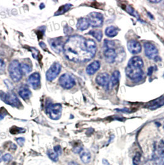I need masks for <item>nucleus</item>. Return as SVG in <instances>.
<instances>
[{
    "instance_id": "nucleus-1",
    "label": "nucleus",
    "mask_w": 164,
    "mask_h": 165,
    "mask_svg": "<svg viewBox=\"0 0 164 165\" xmlns=\"http://www.w3.org/2000/svg\"><path fill=\"white\" fill-rule=\"evenodd\" d=\"M96 51L97 46L94 40L78 35L70 36L63 48L65 56L75 63H85L91 60Z\"/></svg>"
},
{
    "instance_id": "nucleus-2",
    "label": "nucleus",
    "mask_w": 164,
    "mask_h": 165,
    "mask_svg": "<svg viewBox=\"0 0 164 165\" xmlns=\"http://www.w3.org/2000/svg\"><path fill=\"white\" fill-rule=\"evenodd\" d=\"M143 66V61L141 57L134 56L132 58L125 69L127 75L132 80H140L144 75V72L142 70Z\"/></svg>"
},
{
    "instance_id": "nucleus-3",
    "label": "nucleus",
    "mask_w": 164,
    "mask_h": 165,
    "mask_svg": "<svg viewBox=\"0 0 164 165\" xmlns=\"http://www.w3.org/2000/svg\"><path fill=\"white\" fill-rule=\"evenodd\" d=\"M9 73L11 78L14 82L19 81L22 77V72L19 62L17 60H13L9 66Z\"/></svg>"
},
{
    "instance_id": "nucleus-4",
    "label": "nucleus",
    "mask_w": 164,
    "mask_h": 165,
    "mask_svg": "<svg viewBox=\"0 0 164 165\" xmlns=\"http://www.w3.org/2000/svg\"><path fill=\"white\" fill-rule=\"evenodd\" d=\"M47 113L49 118L58 120L61 116L62 106L60 104H50L47 107Z\"/></svg>"
},
{
    "instance_id": "nucleus-5",
    "label": "nucleus",
    "mask_w": 164,
    "mask_h": 165,
    "mask_svg": "<svg viewBox=\"0 0 164 165\" xmlns=\"http://www.w3.org/2000/svg\"><path fill=\"white\" fill-rule=\"evenodd\" d=\"M0 98L6 104L10 105L12 106L17 107L21 104V102L17 96L13 92H9L7 94L2 93L0 95Z\"/></svg>"
},
{
    "instance_id": "nucleus-6",
    "label": "nucleus",
    "mask_w": 164,
    "mask_h": 165,
    "mask_svg": "<svg viewBox=\"0 0 164 165\" xmlns=\"http://www.w3.org/2000/svg\"><path fill=\"white\" fill-rule=\"evenodd\" d=\"M90 25L93 27H100L102 25L104 18L102 14L97 12H92L88 16Z\"/></svg>"
},
{
    "instance_id": "nucleus-7",
    "label": "nucleus",
    "mask_w": 164,
    "mask_h": 165,
    "mask_svg": "<svg viewBox=\"0 0 164 165\" xmlns=\"http://www.w3.org/2000/svg\"><path fill=\"white\" fill-rule=\"evenodd\" d=\"M60 85L66 89H72L75 84L74 79L68 74H62L59 79Z\"/></svg>"
},
{
    "instance_id": "nucleus-8",
    "label": "nucleus",
    "mask_w": 164,
    "mask_h": 165,
    "mask_svg": "<svg viewBox=\"0 0 164 165\" xmlns=\"http://www.w3.org/2000/svg\"><path fill=\"white\" fill-rule=\"evenodd\" d=\"M144 53L146 56L151 59L156 60L158 58V49L156 46L150 43H146L144 45Z\"/></svg>"
},
{
    "instance_id": "nucleus-9",
    "label": "nucleus",
    "mask_w": 164,
    "mask_h": 165,
    "mask_svg": "<svg viewBox=\"0 0 164 165\" xmlns=\"http://www.w3.org/2000/svg\"><path fill=\"white\" fill-rule=\"evenodd\" d=\"M61 70V66L58 63H54L47 72V79L49 81L55 79Z\"/></svg>"
},
{
    "instance_id": "nucleus-10",
    "label": "nucleus",
    "mask_w": 164,
    "mask_h": 165,
    "mask_svg": "<svg viewBox=\"0 0 164 165\" xmlns=\"http://www.w3.org/2000/svg\"><path fill=\"white\" fill-rule=\"evenodd\" d=\"M64 43L61 40V38H56L50 40V46L53 51L57 53H61L64 48Z\"/></svg>"
},
{
    "instance_id": "nucleus-11",
    "label": "nucleus",
    "mask_w": 164,
    "mask_h": 165,
    "mask_svg": "<svg viewBox=\"0 0 164 165\" xmlns=\"http://www.w3.org/2000/svg\"><path fill=\"white\" fill-rule=\"evenodd\" d=\"M28 83L34 89L38 88L40 84V75L39 73L35 72L31 74L28 79Z\"/></svg>"
},
{
    "instance_id": "nucleus-12",
    "label": "nucleus",
    "mask_w": 164,
    "mask_h": 165,
    "mask_svg": "<svg viewBox=\"0 0 164 165\" xmlns=\"http://www.w3.org/2000/svg\"><path fill=\"white\" fill-rule=\"evenodd\" d=\"M109 75L106 72H102L99 74L96 77V83L102 87L107 86L109 82Z\"/></svg>"
},
{
    "instance_id": "nucleus-13",
    "label": "nucleus",
    "mask_w": 164,
    "mask_h": 165,
    "mask_svg": "<svg viewBox=\"0 0 164 165\" xmlns=\"http://www.w3.org/2000/svg\"><path fill=\"white\" fill-rule=\"evenodd\" d=\"M127 47L128 51L133 54H138L141 51V45L140 42L135 40H132L129 41L127 44Z\"/></svg>"
},
{
    "instance_id": "nucleus-14",
    "label": "nucleus",
    "mask_w": 164,
    "mask_h": 165,
    "mask_svg": "<svg viewBox=\"0 0 164 165\" xmlns=\"http://www.w3.org/2000/svg\"><path fill=\"white\" fill-rule=\"evenodd\" d=\"M104 54L106 61L107 63H113L115 62L117 58V54L114 48H106Z\"/></svg>"
},
{
    "instance_id": "nucleus-15",
    "label": "nucleus",
    "mask_w": 164,
    "mask_h": 165,
    "mask_svg": "<svg viewBox=\"0 0 164 165\" xmlns=\"http://www.w3.org/2000/svg\"><path fill=\"white\" fill-rule=\"evenodd\" d=\"M120 73L118 70L114 71L112 73V74L111 75V77L109 79V84H108V85L107 86L108 90L112 89L113 87H114L117 85V84L118 83L119 80H120Z\"/></svg>"
},
{
    "instance_id": "nucleus-16",
    "label": "nucleus",
    "mask_w": 164,
    "mask_h": 165,
    "mask_svg": "<svg viewBox=\"0 0 164 165\" xmlns=\"http://www.w3.org/2000/svg\"><path fill=\"white\" fill-rule=\"evenodd\" d=\"M101 64L100 62L98 61H94L90 64L87 68V73L89 75H93L100 68Z\"/></svg>"
},
{
    "instance_id": "nucleus-17",
    "label": "nucleus",
    "mask_w": 164,
    "mask_h": 165,
    "mask_svg": "<svg viewBox=\"0 0 164 165\" xmlns=\"http://www.w3.org/2000/svg\"><path fill=\"white\" fill-rule=\"evenodd\" d=\"M90 25L88 19L82 18L78 20V22L77 24V28L80 31H84L88 29Z\"/></svg>"
},
{
    "instance_id": "nucleus-18",
    "label": "nucleus",
    "mask_w": 164,
    "mask_h": 165,
    "mask_svg": "<svg viewBox=\"0 0 164 165\" xmlns=\"http://www.w3.org/2000/svg\"><path fill=\"white\" fill-rule=\"evenodd\" d=\"M164 105V97L162 96L159 98H157L152 101H151L150 103L148 104V108L151 110H155L157 109L162 105Z\"/></svg>"
},
{
    "instance_id": "nucleus-19",
    "label": "nucleus",
    "mask_w": 164,
    "mask_h": 165,
    "mask_svg": "<svg viewBox=\"0 0 164 165\" xmlns=\"http://www.w3.org/2000/svg\"><path fill=\"white\" fill-rule=\"evenodd\" d=\"M118 32H119V29L117 27L113 25H111L106 28L105 30V34L108 37L112 38L116 37L118 34Z\"/></svg>"
},
{
    "instance_id": "nucleus-20",
    "label": "nucleus",
    "mask_w": 164,
    "mask_h": 165,
    "mask_svg": "<svg viewBox=\"0 0 164 165\" xmlns=\"http://www.w3.org/2000/svg\"><path fill=\"white\" fill-rule=\"evenodd\" d=\"M91 153L90 152L87 150H82V152L80 153V158L83 163L87 164L90 162L91 161Z\"/></svg>"
},
{
    "instance_id": "nucleus-21",
    "label": "nucleus",
    "mask_w": 164,
    "mask_h": 165,
    "mask_svg": "<svg viewBox=\"0 0 164 165\" xmlns=\"http://www.w3.org/2000/svg\"><path fill=\"white\" fill-rule=\"evenodd\" d=\"M19 94L21 96V98H22L23 100H27L28 99L31 95L32 92L27 87H21L20 90H19Z\"/></svg>"
},
{
    "instance_id": "nucleus-22",
    "label": "nucleus",
    "mask_w": 164,
    "mask_h": 165,
    "mask_svg": "<svg viewBox=\"0 0 164 165\" xmlns=\"http://www.w3.org/2000/svg\"><path fill=\"white\" fill-rule=\"evenodd\" d=\"M89 34L92 35L98 42H101L102 38V33L100 30H92L89 32Z\"/></svg>"
},
{
    "instance_id": "nucleus-23",
    "label": "nucleus",
    "mask_w": 164,
    "mask_h": 165,
    "mask_svg": "<svg viewBox=\"0 0 164 165\" xmlns=\"http://www.w3.org/2000/svg\"><path fill=\"white\" fill-rule=\"evenodd\" d=\"M72 6V5L70 4H65L64 6H61L58 9V11L55 13V16H59V15H61V14L65 13L66 12H67L68 10L70 9V8Z\"/></svg>"
},
{
    "instance_id": "nucleus-24",
    "label": "nucleus",
    "mask_w": 164,
    "mask_h": 165,
    "mask_svg": "<svg viewBox=\"0 0 164 165\" xmlns=\"http://www.w3.org/2000/svg\"><path fill=\"white\" fill-rule=\"evenodd\" d=\"M47 155L48 157L54 162H57L59 160V157L58 155L52 150H49L47 152Z\"/></svg>"
},
{
    "instance_id": "nucleus-25",
    "label": "nucleus",
    "mask_w": 164,
    "mask_h": 165,
    "mask_svg": "<svg viewBox=\"0 0 164 165\" xmlns=\"http://www.w3.org/2000/svg\"><path fill=\"white\" fill-rule=\"evenodd\" d=\"M126 11H127L129 14H130L131 15H132L133 16L135 17L136 18H137L138 19H140V21H141L140 18H139V15H138V14L136 12V11H135V10L132 6H127L126 7Z\"/></svg>"
},
{
    "instance_id": "nucleus-26",
    "label": "nucleus",
    "mask_w": 164,
    "mask_h": 165,
    "mask_svg": "<svg viewBox=\"0 0 164 165\" xmlns=\"http://www.w3.org/2000/svg\"><path fill=\"white\" fill-rule=\"evenodd\" d=\"M21 70H22V73L25 74H27L32 71V68L28 64L22 63L21 64Z\"/></svg>"
},
{
    "instance_id": "nucleus-27",
    "label": "nucleus",
    "mask_w": 164,
    "mask_h": 165,
    "mask_svg": "<svg viewBox=\"0 0 164 165\" xmlns=\"http://www.w3.org/2000/svg\"><path fill=\"white\" fill-rule=\"evenodd\" d=\"M141 154L140 153H137L133 159V165H139L140 163Z\"/></svg>"
},
{
    "instance_id": "nucleus-28",
    "label": "nucleus",
    "mask_w": 164,
    "mask_h": 165,
    "mask_svg": "<svg viewBox=\"0 0 164 165\" xmlns=\"http://www.w3.org/2000/svg\"><path fill=\"white\" fill-rule=\"evenodd\" d=\"M104 45L106 48H114L115 43L113 41L106 40H104Z\"/></svg>"
},
{
    "instance_id": "nucleus-29",
    "label": "nucleus",
    "mask_w": 164,
    "mask_h": 165,
    "mask_svg": "<svg viewBox=\"0 0 164 165\" xmlns=\"http://www.w3.org/2000/svg\"><path fill=\"white\" fill-rule=\"evenodd\" d=\"M12 159V156L10 153H6L2 156V160L5 162H8Z\"/></svg>"
},
{
    "instance_id": "nucleus-30",
    "label": "nucleus",
    "mask_w": 164,
    "mask_h": 165,
    "mask_svg": "<svg viewBox=\"0 0 164 165\" xmlns=\"http://www.w3.org/2000/svg\"><path fill=\"white\" fill-rule=\"evenodd\" d=\"M54 151L58 155H61L62 154V149L60 145H56L54 147Z\"/></svg>"
},
{
    "instance_id": "nucleus-31",
    "label": "nucleus",
    "mask_w": 164,
    "mask_h": 165,
    "mask_svg": "<svg viewBox=\"0 0 164 165\" xmlns=\"http://www.w3.org/2000/svg\"><path fill=\"white\" fill-rule=\"evenodd\" d=\"M83 150V148L80 146H78V147H75L73 148V152L75 153H80V152H82Z\"/></svg>"
},
{
    "instance_id": "nucleus-32",
    "label": "nucleus",
    "mask_w": 164,
    "mask_h": 165,
    "mask_svg": "<svg viewBox=\"0 0 164 165\" xmlns=\"http://www.w3.org/2000/svg\"><path fill=\"white\" fill-rule=\"evenodd\" d=\"M6 115H7V112H6V110L4 108H2V110H0V120H1L4 118V116Z\"/></svg>"
},
{
    "instance_id": "nucleus-33",
    "label": "nucleus",
    "mask_w": 164,
    "mask_h": 165,
    "mask_svg": "<svg viewBox=\"0 0 164 165\" xmlns=\"http://www.w3.org/2000/svg\"><path fill=\"white\" fill-rule=\"evenodd\" d=\"M16 142L21 147H22L25 143V139L23 137H19L16 139Z\"/></svg>"
},
{
    "instance_id": "nucleus-34",
    "label": "nucleus",
    "mask_w": 164,
    "mask_h": 165,
    "mask_svg": "<svg viewBox=\"0 0 164 165\" xmlns=\"http://www.w3.org/2000/svg\"><path fill=\"white\" fill-rule=\"evenodd\" d=\"M4 68H5V64L4 61L0 59V74L3 72V71H4Z\"/></svg>"
},
{
    "instance_id": "nucleus-35",
    "label": "nucleus",
    "mask_w": 164,
    "mask_h": 165,
    "mask_svg": "<svg viewBox=\"0 0 164 165\" xmlns=\"http://www.w3.org/2000/svg\"><path fill=\"white\" fill-rule=\"evenodd\" d=\"M152 71H153V67H150L148 69V75H151L152 74Z\"/></svg>"
},
{
    "instance_id": "nucleus-36",
    "label": "nucleus",
    "mask_w": 164,
    "mask_h": 165,
    "mask_svg": "<svg viewBox=\"0 0 164 165\" xmlns=\"http://www.w3.org/2000/svg\"><path fill=\"white\" fill-rule=\"evenodd\" d=\"M12 150H16L17 149V146H16V145H15V144H14V143H12V145H11V147H10Z\"/></svg>"
},
{
    "instance_id": "nucleus-37",
    "label": "nucleus",
    "mask_w": 164,
    "mask_h": 165,
    "mask_svg": "<svg viewBox=\"0 0 164 165\" xmlns=\"http://www.w3.org/2000/svg\"><path fill=\"white\" fill-rule=\"evenodd\" d=\"M69 165H78L77 163L74 162H71L69 163Z\"/></svg>"
},
{
    "instance_id": "nucleus-38",
    "label": "nucleus",
    "mask_w": 164,
    "mask_h": 165,
    "mask_svg": "<svg viewBox=\"0 0 164 165\" xmlns=\"http://www.w3.org/2000/svg\"><path fill=\"white\" fill-rule=\"evenodd\" d=\"M150 2L153 3H160L161 1H150Z\"/></svg>"
},
{
    "instance_id": "nucleus-39",
    "label": "nucleus",
    "mask_w": 164,
    "mask_h": 165,
    "mask_svg": "<svg viewBox=\"0 0 164 165\" xmlns=\"http://www.w3.org/2000/svg\"><path fill=\"white\" fill-rule=\"evenodd\" d=\"M2 160V152H0V162Z\"/></svg>"
}]
</instances>
